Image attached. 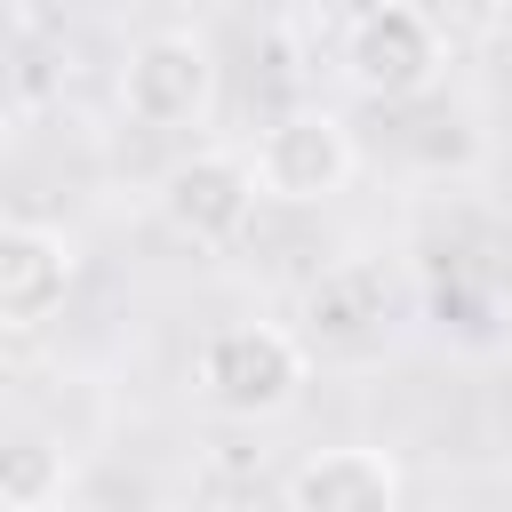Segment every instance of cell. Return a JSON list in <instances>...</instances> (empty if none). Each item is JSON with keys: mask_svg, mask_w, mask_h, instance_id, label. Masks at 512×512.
I'll use <instances>...</instances> for the list:
<instances>
[{"mask_svg": "<svg viewBox=\"0 0 512 512\" xmlns=\"http://www.w3.org/2000/svg\"><path fill=\"white\" fill-rule=\"evenodd\" d=\"M200 400L216 416H280L296 392H304V344L288 328H264V320H240V328H216L200 344Z\"/></svg>", "mask_w": 512, "mask_h": 512, "instance_id": "cell-1", "label": "cell"}, {"mask_svg": "<svg viewBox=\"0 0 512 512\" xmlns=\"http://www.w3.org/2000/svg\"><path fill=\"white\" fill-rule=\"evenodd\" d=\"M352 168H360V152H352V128L336 112H288L256 136V184L272 200H296V208L328 200L352 184Z\"/></svg>", "mask_w": 512, "mask_h": 512, "instance_id": "cell-2", "label": "cell"}, {"mask_svg": "<svg viewBox=\"0 0 512 512\" xmlns=\"http://www.w3.org/2000/svg\"><path fill=\"white\" fill-rule=\"evenodd\" d=\"M344 72H352V88H368L384 104L424 96L440 80V32H432V16L424 8H400V0L368 8L352 24V40H344Z\"/></svg>", "mask_w": 512, "mask_h": 512, "instance_id": "cell-3", "label": "cell"}, {"mask_svg": "<svg viewBox=\"0 0 512 512\" xmlns=\"http://www.w3.org/2000/svg\"><path fill=\"white\" fill-rule=\"evenodd\" d=\"M256 160H240V152H192V160H176L168 168V184H160V208H168V224L184 232V240H232L240 224H248V208H256Z\"/></svg>", "mask_w": 512, "mask_h": 512, "instance_id": "cell-4", "label": "cell"}, {"mask_svg": "<svg viewBox=\"0 0 512 512\" xmlns=\"http://www.w3.org/2000/svg\"><path fill=\"white\" fill-rule=\"evenodd\" d=\"M216 96V64L192 32H152L128 56V112L144 128H192Z\"/></svg>", "mask_w": 512, "mask_h": 512, "instance_id": "cell-5", "label": "cell"}, {"mask_svg": "<svg viewBox=\"0 0 512 512\" xmlns=\"http://www.w3.org/2000/svg\"><path fill=\"white\" fill-rule=\"evenodd\" d=\"M72 296V240L48 224H0V328H40Z\"/></svg>", "mask_w": 512, "mask_h": 512, "instance_id": "cell-6", "label": "cell"}, {"mask_svg": "<svg viewBox=\"0 0 512 512\" xmlns=\"http://www.w3.org/2000/svg\"><path fill=\"white\" fill-rule=\"evenodd\" d=\"M296 512H384L400 504V464L384 448H320L280 488Z\"/></svg>", "mask_w": 512, "mask_h": 512, "instance_id": "cell-7", "label": "cell"}, {"mask_svg": "<svg viewBox=\"0 0 512 512\" xmlns=\"http://www.w3.org/2000/svg\"><path fill=\"white\" fill-rule=\"evenodd\" d=\"M384 320V280L368 264H344L312 288V336H360Z\"/></svg>", "mask_w": 512, "mask_h": 512, "instance_id": "cell-8", "label": "cell"}, {"mask_svg": "<svg viewBox=\"0 0 512 512\" xmlns=\"http://www.w3.org/2000/svg\"><path fill=\"white\" fill-rule=\"evenodd\" d=\"M64 480H72V464H64L56 440H8V448H0V504L40 512V504L64 496Z\"/></svg>", "mask_w": 512, "mask_h": 512, "instance_id": "cell-9", "label": "cell"}]
</instances>
